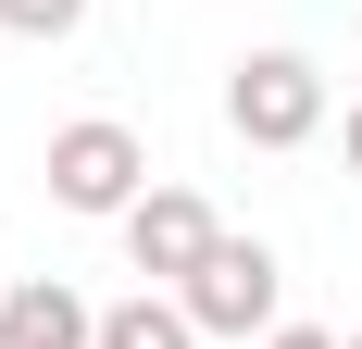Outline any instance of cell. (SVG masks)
Instances as JSON below:
<instances>
[{
    "instance_id": "1",
    "label": "cell",
    "mask_w": 362,
    "mask_h": 349,
    "mask_svg": "<svg viewBox=\"0 0 362 349\" xmlns=\"http://www.w3.org/2000/svg\"><path fill=\"white\" fill-rule=\"evenodd\" d=\"M50 200L63 212H88V225H125V212L150 200V150H138V125H112V112H75V125H50Z\"/></svg>"
},
{
    "instance_id": "2",
    "label": "cell",
    "mask_w": 362,
    "mask_h": 349,
    "mask_svg": "<svg viewBox=\"0 0 362 349\" xmlns=\"http://www.w3.org/2000/svg\"><path fill=\"white\" fill-rule=\"evenodd\" d=\"M225 125L250 150H313L325 138V63L313 50H250V63L225 75Z\"/></svg>"
},
{
    "instance_id": "3",
    "label": "cell",
    "mask_w": 362,
    "mask_h": 349,
    "mask_svg": "<svg viewBox=\"0 0 362 349\" xmlns=\"http://www.w3.org/2000/svg\"><path fill=\"white\" fill-rule=\"evenodd\" d=\"M175 300H187V324H200V337H275L288 262H275L262 237H213V262H200V275H187Z\"/></svg>"
},
{
    "instance_id": "4",
    "label": "cell",
    "mask_w": 362,
    "mask_h": 349,
    "mask_svg": "<svg viewBox=\"0 0 362 349\" xmlns=\"http://www.w3.org/2000/svg\"><path fill=\"white\" fill-rule=\"evenodd\" d=\"M213 237H225V225H213L200 187H150V200L125 212V262H138L150 287H187L200 262H213Z\"/></svg>"
},
{
    "instance_id": "5",
    "label": "cell",
    "mask_w": 362,
    "mask_h": 349,
    "mask_svg": "<svg viewBox=\"0 0 362 349\" xmlns=\"http://www.w3.org/2000/svg\"><path fill=\"white\" fill-rule=\"evenodd\" d=\"M0 349H100V312L63 275H25V287H0Z\"/></svg>"
},
{
    "instance_id": "6",
    "label": "cell",
    "mask_w": 362,
    "mask_h": 349,
    "mask_svg": "<svg viewBox=\"0 0 362 349\" xmlns=\"http://www.w3.org/2000/svg\"><path fill=\"white\" fill-rule=\"evenodd\" d=\"M100 349H200V324H187L175 287H138V300H112V312H100Z\"/></svg>"
},
{
    "instance_id": "7",
    "label": "cell",
    "mask_w": 362,
    "mask_h": 349,
    "mask_svg": "<svg viewBox=\"0 0 362 349\" xmlns=\"http://www.w3.org/2000/svg\"><path fill=\"white\" fill-rule=\"evenodd\" d=\"M88 25V0H0V37H37V50H50V37H75Z\"/></svg>"
},
{
    "instance_id": "8",
    "label": "cell",
    "mask_w": 362,
    "mask_h": 349,
    "mask_svg": "<svg viewBox=\"0 0 362 349\" xmlns=\"http://www.w3.org/2000/svg\"><path fill=\"white\" fill-rule=\"evenodd\" d=\"M262 349H350V337H325V324H275Z\"/></svg>"
},
{
    "instance_id": "9",
    "label": "cell",
    "mask_w": 362,
    "mask_h": 349,
    "mask_svg": "<svg viewBox=\"0 0 362 349\" xmlns=\"http://www.w3.org/2000/svg\"><path fill=\"white\" fill-rule=\"evenodd\" d=\"M350 174H362V100H350Z\"/></svg>"
},
{
    "instance_id": "10",
    "label": "cell",
    "mask_w": 362,
    "mask_h": 349,
    "mask_svg": "<svg viewBox=\"0 0 362 349\" xmlns=\"http://www.w3.org/2000/svg\"><path fill=\"white\" fill-rule=\"evenodd\" d=\"M350 349H362V324H350Z\"/></svg>"
}]
</instances>
